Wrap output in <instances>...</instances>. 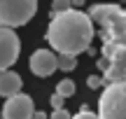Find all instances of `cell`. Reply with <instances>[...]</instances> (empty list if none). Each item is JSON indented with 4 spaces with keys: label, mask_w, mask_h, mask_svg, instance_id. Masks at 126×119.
Returning <instances> with one entry per match:
<instances>
[{
    "label": "cell",
    "mask_w": 126,
    "mask_h": 119,
    "mask_svg": "<svg viewBox=\"0 0 126 119\" xmlns=\"http://www.w3.org/2000/svg\"><path fill=\"white\" fill-rule=\"evenodd\" d=\"M94 40V21L82 9H65V12L51 16L47 28V42L51 49L65 56H77L89 51Z\"/></svg>",
    "instance_id": "cell-1"
},
{
    "label": "cell",
    "mask_w": 126,
    "mask_h": 119,
    "mask_svg": "<svg viewBox=\"0 0 126 119\" xmlns=\"http://www.w3.org/2000/svg\"><path fill=\"white\" fill-rule=\"evenodd\" d=\"M86 16L100 26L103 45H122L126 47V9L119 5H91Z\"/></svg>",
    "instance_id": "cell-2"
},
{
    "label": "cell",
    "mask_w": 126,
    "mask_h": 119,
    "mask_svg": "<svg viewBox=\"0 0 126 119\" xmlns=\"http://www.w3.org/2000/svg\"><path fill=\"white\" fill-rule=\"evenodd\" d=\"M98 119H126V79L105 84L98 98Z\"/></svg>",
    "instance_id": "cell-3"
},
{
    "label": "cell",
    "mask_w": 126,
    "mask_h": 119,
    "mask_svg": "<svg viewBox=\"0 0 126 119\" xmlns=\"http://www.w3.org/2000/svg\"><path fill=\"white\" fill-rule=\"evenodd\" d=\"M37 12V0H0V26H26Z\"/></svg>",
    "instance_id": "cell-4"
},
{
    "label": "cell",
    "mask_w": 126,
    "mask_h": 119,
    "mask_svg": "<svg viewBox=\"0 0 126 119\" xmlns=\"http://www.w3.org/2000/svg\"><path fill=\"white\" fill-rule=\"evenodd\" d=\"M100 56L105 59V70H103V82H124L126 79V47L122 45H103Z\"/></svg>",
    "instance_id": "cell-5"
},
{
    "label": "cell",
    "mask_w": 126,
    "mask_h": 119,
    "mask_svg": "<svg viewBox=\"0 0 126 119\" xmlns=\"http://www.w3.org/2000/svg\"><path fill=\"white\" fill-rule=\"evenodd\" d=\"M19 51H21V42L19 35L7 26H0V73L9 70V65L16 63Z\"/></svg>",
    "instance_id": "cell-6"
},
{
    "label": "cell",
    "mask_w": 126,
    "mask_h": 119,
    "mask_svg": "<svg viewBox=\"0 0 126 119\" xmlns=\"http://www.w3.org/2000/svg\"><path fill=\"white\" fill-rule=\"evenodd\" d=\"M35 115V103L26 93H14V96L5 98L2 105V119H33Z\"/></svg>",
    "instance_id": "cell-7"
},
{
    "label": "cell",
    "mask_w": 126,
    "mask_h": 119,
    "mask_svg": "<svg viewBox=\"0 0 126 119\" xmlns=\"http://www.w3.org/2000/svg\"><path fill=\"white\" fill-rule=\"evenodd\" d=\"M31 70L37 77H51L56 73V54L47 49H37L31 56Z\"/></svg>",
    "instance_id": "cell-8"
},
{
    "label": "cell",
    "mask_w": 126,
    "mask_h": 119,
    "mask_svg": "<svg viewBox=\"0 0 126 119\" xmlns=\"http://www.w3.org/2000/svg\"><path fill=\"white\" fill-rule=\"evenodd\" d=\"M21 91V77H19L14 70H2L0 73V96L9 98L14 93Z\"/></svg>",
    "instance_id": "cell-9"
},
{
    "label": "cell",
    "mask_w": 126,
    "mask_h": 119,
    "mask_svg": "<svg viewBox=\"0 0 126 119\" xmlns=\"http://www.w3.org/2000/svg\"><path fill=\"white\" fill-rule=\"evenodd\" d=\"M75 68H77V56H65V54L56 56V70H75Z\"/></svg>",
    "instance_id": "cell-10"
},
{
    "label": "cell",
    "mask_w": 126,
    "mask_h": 119,
    "mask_svg": "<svg viewBox=\"0 0 126 119\" xmlns=\"http://www.w3.org/2000/svg\"><path fill=\"white\" fill-rule=\"evenodd\" d=\"M56 93L63 96V98L75 96V82H72V79H61V82L56 84Z\"/></svg>",
    "instance_id": "cell-11"
},
{
    "label": "cell",
    "mask_w": 126,
    "mask_h": 119,
    "mask_svg": "<svg viewBox=\"0 0 126 119\" xmlns=\"http://www.w3.org/2000/svg\"><path fill=\"white\" fill-rule=\"evenodd\" d=\"M65 9H70V0H54V2H51V16L65 12Z\"/></svg>",
    "instance_id": "cell-12"
},
{
    "label": "cell",
    "mask_w": 126,
    "mask_h": 119,
    "mask_svg": "<svg viewBox=\"0 0 126 119\" xmlns=\"http://www.w3.org/2000/svg\"><path fill=\"white\" fill-rule=\"evenodd\" d=\"M86 105H82V110L77 112L75 117H70V119H98V115H96V112H89V110H84Z\"/></svg>",
    "instance_id": "cell-13"
},
{
    "label": "cell",
    "mask_w": 126,
    "mask_h": 119,
    "mask_svg": "<svg viewBox=\"0 0 126 119\" xmlns=\"http://www.w3.org/2000/svg\"><path fill=\"white\" fill-rule=\"evenodd\" d=\"M86 84H89L91 89H98V87H103L105 82H103V77H100V75H91V77L86 79Z\"/></svg>",
    "instance_id": "cell-14"
},
{
    "label": "cell",
    "mask_w": 126,
    "mask_h": 119,
    "mask_svg": "<svg viewBox=\"0 0 126 119\" xmlns=\"http://www.w3.org/2000/svg\"><path fill=\"white\" fill-rule=\"evenodd\" d=\"M49 119H70V112H68L65 107H59V110L51 112V117H49Z\"/></svg>",
    "instance_id": "cell-15"
},
{
    "label": "cell",
    "mask_w": 126,
    "mask_h": 119,
    "mask_svg": "<svg viewBox=\"0 0 126 119\" xmlns=\"http://www.w3.org/2000/svg\"><path fill=\"white\" fill-rule=\"evenodd\" d=\"M63 101H65L63 96H59V93H54V96H51V107H54V110H59V107H63Z\"/></svg>",
    "instance_id": "cell-16"
},
{
    "label": "cell",
    "mask_w": 126,
    "mask_h": 119,
    "mask_svg": "<svg viewBox=\"0 0 126 119\" xmlns=\"http://www.w3.org/2000/svg\"><path fill=\"white\" fill-rule=\"evenodd\" d=\"M82 5H84V0H70V7H72V9L82 7Z\"/></svg>",
    "instance_id": "cell-17"
},
{
    "label": "cell",
    "mask_w": 126,
    "mask_h": 119,
    "mask_svg": "<svg viewBox=\"0 0 126 119\" xmlns=\"http://www.w3.org/2000/svg\"><path fill=\"white\" fill-rule=\"evenodd\" d=\"M33 117H35V119H47V115H45V112H35Z\"/></svg>",
    "instance_id": "cell-18"
},
{
    "label": "cell",
    "mask_w": 126,
    "mask_h": 119,
    "mask_svg": "<svg viewBox=\"0 0 126 119\" xmlns=\"http://www.w3.org/2000/svg\"><path fill=\"white\" fill-rule=\"evenodd\" d=\"M112 2H117V0H112Z\"/></svg>",
    "instance_id": "cell-19"
}]
</instances>
